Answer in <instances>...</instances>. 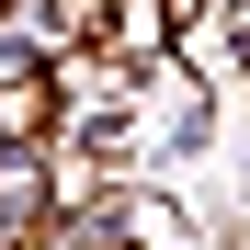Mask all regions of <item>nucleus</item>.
Instances as JSON below:
<instances>
[{
	"label": "nucleus",
	"instance_id": "obj_1",
	"mask_svg": "<svg viewBox=\"0 0 250 250\" xmlns=\"http://www.w3.org/2000/svg\"><path fill=\"white\" fill-rule=\"evenodd\" d=\"M46 205H57V171H46V137L0 148V216H12V228H46Z\"/></svg>",
	"mask_w": 250,
	"mask_h": 250
},
{
	"label": "nucleus",
	"instance_id": "obj_2",
	"mask_svg": "<svg viewBox=\"0 0 250 250\" xmlns=\"http://www.w3.org/2000/svg\"><path fill=\"white\" fill-rule=\"evenodd\" d=\"M57 250H125V228H103V216H68V228H57Z\"/></svg>",
	"mask_w": 250,
	"mask_h": 250
},
{
	"label": "nucleus",
	"instance_id": "obj_3",
	"mask_svg": "<svg viewBox=\"0 0 250 250\" xmlns=\"http://www.w3.org/2000/svg\"><path fill=\"white\" fill-rule=\"evenodd\" d=\"M23 250H57V228H46V239H23Z\"/></svg>",
	"mask_w": 250,
	"mask_h": 250
}]
</instances>
